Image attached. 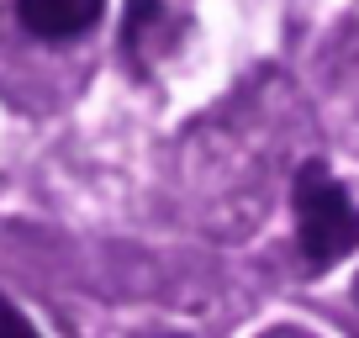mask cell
Masks as SVG:
<instances>
[{
	"label": "cell",
	"instance_id": "6da1fadb",
	"mask_svg": "<svg viewBox=\"0 0 359 338\" xmlns=\"http://www.w3.org/2000/svg\"><path fill=\"white\" fill-rule=\"evenodd\" d=\"M291 206H296V254L312 280L359 248V201L333 180V169L323 158H306L296 169Z\"/></svg>",
	"mask_w": 359,
	"mask_h": 338
},
{
	"label": "cell",
	"instance_id": "7a4b0ae2",
	"mask_svg": "<svg viewBox=\"0 0 359 338\" xmlns=\"http://www.w3.org/2000/svg\"><path fill=\"white\" fill-rule=\"evenodd\" d=\"M106 16V0H16V22L43 43L85 37Z\"/></svg>",
	"mask_w": 359,
	"mask_h": 338
},
{
	"label": "cell",
	"instance_id": "3957f363",
	"mask_svg": "<svg viewBox=\"0 0 359 338\" xmlns=\"http://www.w3.org/2000/svg\"><path fill=\"white\" fill-rule=\"evenodd\" d=\"M169 27H175V16H169L164 0H127L122 43H127V53H133L137 69H148V64H154V53H164V48H169V43H164Z\"/></svg>",
	"mask_w": 359,
	"mask_h": 338
},
{
	"label": "cell",
	"instance_id": "277c9868",
	"mask_svg": "<svg viewBox=\"0 0 359 338\" xmlns=\"http://www.w3.org/2000/svg\"><path fill=\"white\" fill-rule=\"evenodd\" d=\"M0 338H43L32 323H27V312L11 302V296H0Z\"/></svg>",
	"mask_w": 359,
	"mask_h": 338
},
{
	"label": "cell",
	"instance_id": "5b68a950",
	"mask_svg": "<svg viewBox=\"0 0 359 338\" xmlns=\"http://www.w3.org/2000/svg\"><path fill=\"white\" fill-rule=\"evenodd\" d=\"M259 338H317L312 327H296V323H275V327H264Z\"/></svg>",
	"mask_w": 359,
	"mask_h": 338
},
{
	"label": "cell",
	"instance_id": "8992f818",
	"mask_svg": "<svg viewBox=\"0 0 359 338\" xmlns=\"http://www.w3.org/2000/svg\"><path fill=\"white\" fill-rule=\"evenodd\" d=\"M354 302H359V280H354Z\"/></svg>",
	"mask_w": 359,
	"mask_h": 338
}]
</instances>
